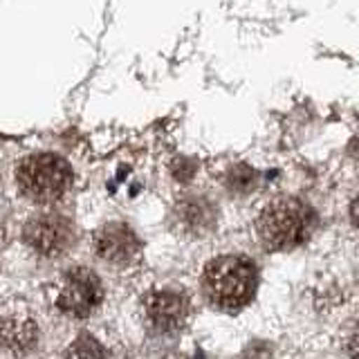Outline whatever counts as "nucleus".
Wrapping results in <instances>:
<instances>
[{"label":"nucleus","instance_id":"nucleus-1","mask_svg":"<svg viewBox=\"0 0 359 359\" xmlns=\"http://www.w3.org/2000/svg\"><path fill=\"white\" fill-rule=\"evenodd\" d=\"M317 227L314 209L294 196H280L261 207L254 220V233L263 250L272 254H283L299 250L310 241Z\"/></svg>","mask_w":359,"mask_h":359},{"label":"nucleus","instance_id":"nucleus-2","mask_svg":"<svg viewBox=\"0 0 359 359\" xmlns=\"http://www.w3.org/2000/svg\"><path fill=\"white\" fill-rule=\"evenodd\" d=\"M258 267L243 254L211 258L202 269L200 290L209 306L222 312H238L256 297Z\"/></svg>","mask_w":359,"mask_h":359},{"label":"nucleus","instance_id":"nucleus-3","mask_svg":"<svg viewBox=\"0 0 359 359\" xmlns=\"http://www.w3.org/2000/svg\"><path fill=\"white\" fill-rule=\"evenodd\" d=\"M72 166L54 153H34L16 166V187L34 205H54L72 189Z\"/></svg>","mask_w":359,"mask_h":359},{"label":"nucleus","instance_id":"nucleus-4","mask_svg":"<svg viewBox=\"0 0 359 359\" xmlns=\"http://www.w3.org/2000/svg\"><path fill=\"white\" fill-rule=\"evenodd\" d=\"M104 283L90 267L74 265L56 278L52 306L70 319H88L104 303Z\"/></svg>","mask_w":359,"mask_h":359},{"label":"nucleus","instance_id":"nucleus-5","mask_svg":"<svg viewBox=\"0 0 359 359\" xmlns=\"http://www.w3.org/2000/svg\"><path fill=\"white\" fill-rule=\"evenodd\" d=\"M146 328L155 334H175L187 328L191 317V301L177 287H153L140 303Z\"/></svg>","mask_w":359,"mask_h":359},{"label":"nucleus","instance_id":"nucleus-6","mask_svg":"<svg viewBox=\"0 0 359 359\" xmlns=\"http://www.w3.org/2000/svg\"><path fill=\"white\" fill-rule=\"evenodd\" d=\"M22 241L34 254L43 258H59L67 254V250L76 241L74 222L63 213L45 211L32 216L22 227Z\"/></svg>","mask_w":359,"mask_h":359},{"label":"nucleus","instance_id":"nucleus-7","mask_svg":"<svg viewBox=\"0 0 359 359\" xmlns=\"http://www.w3.org/2000/svg\"><path fill=\"white\" fill-rule=\"evenodd\" d=\"M39 344V319L29 303H0V355H27Z\"/></svg>","mask_w":359,"mask_h":359},{"label":"nucleus","instance_id":"nucleus-8","mask_svg":"<svg viewBox=\"0 0 359 359\" xmlns=\"http://www.w3.org/2000/svg\"><path fill=\"white\" fill-rule=\"evenodd\" d=\"M93 252L101 263L130 269L142 258V241L126 222H106L93 233Z\"/></svg>","mask_w":359,"mask_h":359},{"label":"nucleus","instance_id":"nucleus-9","mask_svg":"<svg viewBox=\"0 0 359 359\" xmlns=\"http://www.w3.org/2000/svg\"><path fill=\"white\" fill-rule=\"evenodd\" d=\"M218 205L205 194H184L173 205L171 220L180 236L187 238H207L218 227Z\"/></svg>","mask_w":359,"mask_h":359},{"label":"nucleus","instance_id":"nucleus-10","mask_svg":"<svg viewBox=\"0 0 359 359\" xmlns=\"http://www.w3.org/2000/svg\"><path fill=\"white\" fill-rule=\"evenodd\" d=\"M258 184V173L247 164H233L224 175V187L231 196H247Z\"/></svg>","mask_w":359,"mask_h":359},{"label":"nucleus","instance_id":"nucleus-11","mask_svg":"<svg viewBox=\"0 0 359 359\" xmlns=\"http://www.w3.org/2000/svg\"><path fill=\"white\" fill-rule=\"evenodd\" d=\"M106 351L104 348H99L97 341L88 339V337H81L74 346H70V351H67V355H104Z\"/></svg>","mask_w":359,"mask_h":359},{"label":"nucleus","instance_id":"nucleus-12","mask_svg":"<svg viewBox=\"0 0 359 359\" xmlns=\"http://www.w3.org/2000/svg\"><path fill=\"white\" fill-rule=\"evenodd\" d=\"M346 351H348V355L359 357V321L353 325L351 334H348V339H346Z\"/></svg>","mask_w":359,"mask_h":359},{"label":"nucleus","instance_id":"nucleus-13","mask_svg":"<svg viewBox=\"0 0 359 359\" xmlns=\"http://www.w3.org/2000/svg\"><path fill=\"white\" fill-rule=\"evenodd\" d=\"M348 213H351V222H353V227L359 231V194L353 198V202H351V211H348Z\"/></svg>","mask_w":359,"mask_h":359}]
</instances>
